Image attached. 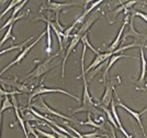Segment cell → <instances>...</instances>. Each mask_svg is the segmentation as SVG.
Segmentation results:
<instances>
[{
    "label": "cell",
    "instance_id": "cell-34",
    "mask_svg": "<svg viewBox=\"0 0 147 138\" xmlns=\"http://www.w3.org/2000/svg\"><path fill=\"white\" fill-rule=\"evenodd\" d=\"M143 3H144V5H145V6H147V2H143Z\"/></svg>",
    "mask_w": 147,
    "mask_h": 138
},
{
    "label": "cell",
    "instance_id": "cell-26",
    "mask_svg": "<svg viewBox=\"0 0 147 138\" xmlns=\"http://www.w3.org/2000/svg\"><path fill=\"white\" fill-rule=\"evenodd\" d=\"M51 27L46 22V34H47V48H46V53L47 54H51V51H52V36H51Z\"/></svg>",
    "mask_w": 147,
    "mask_h": 138
},
{
    "label": "cell",
    "instance_id": "cell-32",
    "mask_svg": "<svg viewBox=\"0 0 147 138\" xmlns=\"http://www.w3.org/2000/svg\"><path fill=\"white\" fill-rule=\"evenodd\" d=\"M146 113H147V107H146V108H144V109H143V111H142V112L140 114H141L142 116H143V115H145Z\"/></svg>",
    "mask_w": 147,
    "mask_h": 138
},
{
    "label": "cell",
    "instance_id": "cell-24",
    "mask_svg": "<svg viewBox=\"0 0 147 138\" xmlns=\"http://www.w3.org/2000/svg\"><path fill=\"white\" fill-rule=\"evenodd\" d=\"M100 108H102V111H103L104 114L107 115V118H108V120H109V123H110L111 125L113 126L114 128H119V127H117V122H115L114 118H113V116H112V113H111L110 109H109L108 107H103V106H100Z\"/></svg>",
    "mask_w": 147,
    "mask_h": 138
},
{
    "label": "cell",
    "instance_id": "cell-19",
    "mask_svg": "<svg viewBox=\"0 0 147 138\" xmlns=\"http://www.w3.org/2000/svg\"><path fill=\"white\" fill-rule=\"evenodd\" d=\"M121 3V6L119 7V8H117L114 11H113V16H117V13H120L121 11H129L131 10V8L133 6H135L136 3H137V1H129V2H120Z\"/></svg>",
    "mask_w": 147,
    "mask_h": 138
},
{
    "label": "cell",
    "instance_id": "cell-7",
    "mask_svg": "<svg viewBox=\"0 0 147 138\" xmlns=\"http://www.w3.org/2000/svg\"><path fill=\"white\" fill-rule=\"evenodd\" d=\"M114 84L115 82L113 81L109 82L105 86V91L104 94L102 96V98L100 100V103L97 104V106H103V107H109V105H111V102L113 100V93H114Z\"/></svg>",
    "mask_w": 147,
    "mask_h": 138
},
{
    "label": "cell",
    "instance_id": "cell-4",
    "mask_svg": "<svg viewBox=\"0 0 147 138\" xmlns=\"http://www.w3.org/2000/svg\"><path fill=\"white\" fill-rule=\"evenodd\" d=\"M45 34H46V31L42 32V33H41V34L38 36V38H37L36 40L34 41V42H32V43H31L30 45H28V46H25L24 49H23V50L21 51V52H20V53H19V54H18V57H16V59L13 60L12 62H10V63H9V64L7 65L6 68H5V69H3V70H2V71H1V72H0V76L2 75L3 73H6L7 71H8V70H9V69H10L11 66H13V65H17V64H19V63L21 62V61H22V60H23V59H24V57H26V55H28V53H29V52H30V51L32 50V49H33V48H34V46H35V45H36V44L38 43V42H40V41H41V39L43 38L44 36H45Z\"/></svg>",
    "mask_w": 147,
    "mask_h": 138
},
{
    "label": "cell",
    "instance_id": "cell-8",
    "mask_svg": "<svg viewBox=\"0 0 147 138\" xmlns=\"http://www.w3.org/2000/svg\"><path fill=\"white\" fill-rule=\"evenodd\" d=\"M100 16H101V13H100V10H99V9L98 10H96L94 12H92L91 14H89V16H88V19L81 25V27L79 28V30L77 31V34H79V36L82 37L85 33H87L88 30L90 29V27L98 20V18L100 17Z\"/></svg>",
    "mask_w": 147,
    "mask_h": 138
},
{
    "label": "cell",
    "instance_id": "cell-33",
    "mask_svg": "<svg viewBox=\"0 0 147 138\" xmlns=\"http://www.w3.org/2000/svg\"><path fill=\"white\" fill-rule=\"evenodd\" d=\"M145 87H147V77H146V84H145Z\"/></svg>",
    "mask_w": 147,
    "mask_h": 138
},
{
    "label": "cell",
    "instance_id": "cell-11",
    "mask_svg": "<svg viewBox=\"0 0 147 138\" xmlns=\"http://www.w3.org/2000/svg\"><path fill=\"white\" fill-rule=\"evenodd\" d=\"M117 95V94H115ZM117 105L120 107H122L123 109H125L126 112H129L133 117H134L135 119H136V122L138 123V125H140V127H141V129H142V133H143V135H144V137L147 138V135H146V133H145V129H144V126H143V124H142V115L140 113H137V112H135V111H133V109H131L129 106H126L125 104H123L122 102L120 100V98L117 97Z\"/></svg>",
    "mask_w": 147,
    "mask_h": 138
},
{
    "label": "cell",
    "instance_id": "cell-12",
    "mask_svg": "<svg viewBox=\"0 0 147 138\" xmlns=\"http://www.w3.org/2000/svg\"><path fill=\"white\" fill-rule=\"evenodd\" d=\"M77 3L74 2H53V1H47L46 2V9L49 11H54L56 14H59L63 9L68 8V7L75 6Z\"/></svg>",
    "mask_w": 147,
    "mask_h": 138
},
{
    "label": "cell",
    "instance_id": "cell-21",
    "mask_svg": "<svg viewBox=\"0 0 147 138\" xmlns=\"http://www.w3.org/2000/svg\"><path fill=\"white\" fill-rule=\"evenodd\" d=\"M1 82L2 83H6V84H9V85H12V86H16L21 93L30 92V88L28 87L26 85H24V84H19L17 82H11V81H8V80H1Z\"/></svg>",
    "mask_w": 147,
    "mask_h": 138
},
{
    "label": "cell",
    "instance_id": "cell-15",
    "mask_svg": "<svg viewBox=\"0 0 147 138\" xmlns=\"http://www.w3.org/2000/svg\"><path fill=\"white\" fill-rule=\"evenodd\" d=\"M122 57H129V59H135L134 57H131V55H126V54H113L112 57H110V60H109V63H108V65H107V68L104 70L103 72V76H102V82L105 83L107 81V76H108V73H109V71L110 69L113 66V64L119 61L120 59H122Z\"/></svg>",
    "mask_w": 147,
    "mask_h": 138
},
{
    "label": "cell",
    "instance_id": "cell-3",
    "mask_svg": "<svg viewBox=\"0 0 147 138\" xmlns=\"http://www.w3.org/2000/svg\"><path fill=\"white\" fill-rule=\"evenodd\" d=\"M44 80H45V79L43 77L42 81H41L40 86H37V87L32 89V93H31L30 97H29V106H31V102H32V100H33L34 97H36L37 95L47 94V93H61V94H65V95H67V96H69V97L74 98L76 102H80L79 97H77L76 95L71 94V93H69V92L65 91V89H61V88H49V87L44 86Z\"/></svg>",
    "mask_w": 147,
    "mask_h": 138
},
{
    "label": "cell",
    "instance_id": "cell-18",
    "mask_svg": "<svg viewBox=\"0 0 147 138\" xmlns=\"http://www.w3.org/2000/svg\"><path fill=\"white\" fill-rule=\"evenodd\" d=\"M129 37H133V38H141L143 37V34L140 33L138 31H136L134 28V17L131 14L129 17V31L126 32L124 36H123V41L126 38H129Z\"/></svg>",
    "mask_w": 147,
    "mask_h": 138
},
{
    "label": "cell",
    "instance_id": "cell-1",
    "mask_svg": "<svg viewBox=\"0 0 147 138\" xmlns=\"http://www.w3.org/2000/svg\"><path fill=\"white\" fill-rule=\"evenodd\" d=\"M84 49H82V55H81V61H80V65H81V77H82V82H84V94H82V104L81 106L76 108V109H70V112L73 114L81 113V112H87L90 114H96V115H101V113L97 108V104L93 102V98L91 95L89 94V89H88V82L86 79V70H85V55H86L87 46L85 44Z\"/></svg>",
    "mask_w": 147,
    "mask_h": 138
},
{
    "label": "cell",
    "instance_id": "cell-29",
    "mask_svg": "<svg viewBox=\"0 0 147 138\" xmlns=\"http://www.w3.org/2000/svg\"><path fill=\"white\" fill-rule=\"evenodd\" d=\"M133 17H140V18H142L143 20H145V22L147 23V13H144L142 12V11H132V13H131ZM147 39V32H146V36L144 37V43H145V41H146Z\"/></svg>",
    "mask_w": 147,
    "mask_h": 138
},
{
    "label": "cell",
    "instance_id": "cell-25",
    "mask_svg": "<svg viewBox=\"0 0 147 138\" xmlns=\"http://www.w3.org/2000/svg\"><path fill=\"white\" fill-rule=\"evenodd\" d=\"M9 108H13V103L10 100L9 96H5L3 97V102H2V105H1V108H0V112L3 113L5 111L9 109Z\"/></svg>",
    "mask_w": 147,
    "mask_h": 138
},
{
    "label": "cell",
    "instance_id": "cell-14",
    "mask_svg": "<svg viewBox=\"0 0 147 138\" xmlns=\"http://www.w3.org/2000/svg\"><path fill=\"white\" fill-rule=\"evenodd\" d=\"M36 20H42V21H44V22H47L49 25V27H51V29L53 30V31L55 32L56 34V38H57V40H58V44H59V52H61L63 51V49H64V42H63V37H64V33L63 32H61L58 29H57V27H56L55 22H52L51 20L46 19L45 17H41V18H37Z\"/></svg>",
    "mask_w": 147,
    "mask_h": 138
},
{
    "label": "cell",
    "instance_id": "cell-27",
    "mask_svg": "<svg viewBox=\"0 0 147 138\" xmlns=\"http://www.w3.org/2000/svg\"><path fill=\"white\" fill-rule=\"evenodd\" d=\"M80 41L82 42V44H85L87 48H89V49H90V50H91L92 52L96 54V55H97V54H99L98 51H97L94 48H93V46H92L91 43H90V42H89V40H88V32H87V33H85V34L81 37V40H80Z\"/></svg>",
    "mask_w": 147,
    "mask_h": 138
},
{
    "label": "cell",
    "instance_id": "cell-5",
    "mask_svg": "<svg viewBox=\"0 0 147 138\" xmlns=\"http://www.w3.org/2000/svg\"><path fill=\"white\" fill-rule=\"evenodd\" d=\"M33 106L36 108L37 112H42L44 114H47V115H54L56 117H59L61 119H65V120H70V122H75V123H77V120H75L74 118H70V117H68V116H65V115H63L61 114L59 112H57V111H54L53 108H51V107L45 103V100L43 98H41V106H38V105H33Z\"/></svg>",
    "mask_w": 147,
    "mask_h": 138
},
{
    "label": "cell",
    "instance_id": "cell-2",
    "mask_svg": "<svg viewBox=\"0 0 147 138\" xmlns=\"http://www.w3.org/2000/svg\"><path fill=\"white\" fill-rule=\"evenodd\" d=\"M61 55V52L56 53L55 55H52V57H49L45 61L38 63L36 65V68L33 70L31 73H29L26 76H24V80H28V79H38L41 76H44L49 71L53 70L55 68V63H54V60L56 57H58Z\"/></svg>",
    "mask_w": 147,
    "mask_h": 138
},
{
    "label": "cell",
    "instance_id": "cell-13",
    "mask_svg": "<svg viewBox=\"0 0 147 138\" xmlns=\"http://www.w3.org/2000/svg\"><path fill=\"white\" fill-rule=\"evenodd\" d=\"M141 64H142V70H141V76L140 80L137 82V88L140 86L144 85V82L146 80V74H147V61L145 59V53H144V46H141Z\"/></svg>",
    "mask_w": 147,
    "mask_h": 138
},
{
    "label": "cell",
    "instance_id": "cell-30",
    "mask_svg": "<svg viewBox=\"0 0 147 138\" xmlns=\"http://www.w3.org/2000/svg\"><path fill=\"white\" fill-rule=\"evenodd\" d=\"M25 3H26V1H25V0H23V1H21V3H19L17 7H14L13 12H12V14H11V17H10V18H16V17L18 16V13L22 10V8L25 6Z\"/></svg>",
    "mask_w": 147,
    "mask_h": 138
},
{
    "label": "cell",
    "instance_id": "cell-6",
    "mask_svg": "<svg viewBox=\"0 0 147 138\" xmlns=\"http://www.w3.org/2000/svg\"><path fill=\"white\" fill-rule=\"evenodd\" d=\"M80 40H81V36H79V34L75 33V34L71 36V40H70V42L68 44L67 50H66V54H65V57L63 59V62H61V79H64V76H65V64H66V61H67L68 57H69L70 53L75 50V48H76L77 44L80 42Z\"/></svg>",
    "mask_w": 147,
    "mask_h": 138
},
{
    "label": "cell",
    "instance_id": "cell-9",
    "mask_svg": "<svg viewBox=\"0 0 147 138\" xmlns=\"http://www.w3.org/2000/svg\"><path fill=\"white\" fill-rule=\"evenodd\" d=\"M129 17H131L129 14H125L122 27H121L120 31H119V33H117V38H115V40H114V41H113V42L111 43L110 46L108 48V52H114V51H115L117 49V48H119V45H120V43H121V39H122L123 32H124V29H125V27H126L127 22H129Z\"/></svg>",
    "mask_w": 147,
    "mask_h": 138
},
{
    "label": "cell",
    "instance_id": "cell-31",
    "mask_svg": "<svg viewBox=\"0 0 147 138\" xmlns=\"http://www.w3.org/2000/svg\"><path fill=\"white\" fill-rule=\"evenodd\" d=\"M64 124H65V126H67V128L69 129V130H71L75 135H77V137H78V138H85V137H84V135H82L81 133H79L77 129H75V128H74V127H71L70 125H68V123H65V122H64Z\"/></svg>",
    "mask_w": 147,
    "mask_h": 138
},
{
    "label": "cell",
    "instance_id": "cell-20",
    "mask_svg": "<svg viewBox=\"0 0 147 138\" xmlns=\"http://www.w3.org/2000/svg\"><path fill=\"white\" fill-rule=\"evenodd\" d=\"M31 40H33V37H31V38H29L28 40H25L24 42H22L21 44L9 46V48H7V49H5V50H0V55H2V54H5V53H8V52H10V51H12V50H21L22 51L25 48V45L29 43Z\"/></svg>",
    "mask_w": 147,
    "mask_h": 138
},
{
    "label": "cell",
    "instance_id": "cell-17",
    "mask_svg": "<svg viewBox=\"0 0 147 138\" xmlns=\"http://www.w3.org/2000/svg\"><path fill=\"white\" fill-rule=\"evenodd\" d=\"M77 123L81 126H91L93 128H97V129H100V130H102V132H107L105 130V128H104V124L103 123H96L93 119H91V114L88 113L87 115V122H79V120H77Z\"/></svg>",
    "mask_w": 147,
    "mask_h": 138
},
{
    "label": "cell",
    "instance_id": "cell-23",
    "mask_svg": "<svg viewBox=\"0 0 147 138\" xmlns=\"http://www.w3.org/2000/svg\"><path fill=\"white\" fill-rule=\"evenodd\" d=\"M12 29H13V25H10V27L7 29V32L3 34L2 39L0 40V48H1V46H2V44L5 43L7 40H9V39H12L13 41L16 40V37H13V34H12Z\"/></svg>",
    "mask_w": 147,
    "mask_h": 138
},
{
    "label": "cell",
    "instance_id": "cell-10",
    "mask_svg": "<svg viewBox=\"0 0 147 138\" xmlns=\"http://www.w3.org/2000/svg\"><path fill=\"white\" fill-rule=\"evenodd\" d=\"M112 55H113V52H104V53H99V54H97L96 57H94V60H93V62L87 68L86 73L90 72L91 70L96 69V68H98L100 64L104 63L107 60H109V57H111Z\"/></svg>",
    "mask_w": 147,
    "mask_h": 138
},
{
    "label": "cell",
    "instance_id": "cell-22",
    "mask_svg": "<svg viewBox=\"0 0 147 138\" xmlns=\"http://www.w3.org/2000/svg\"><path fill=\"white\" fill-rule=\"evenodd\" d=\"M25 16H26V13H21V14H18L16 18H9V19L7 20V22L5 23V25H2L1 28H0V32L2 31L3 29H6V28H9L10 25H14L17 21H18L19 19H21V18H24Z\"/></svg>",
    "mask_w": 147,
    "mask_h": 138
},
{
    "label": "cell",
    "instance_id": "cell-28",
    "mask_svg": "<svg viewBox=\"0 0 147 138\" xmlns=\"http://www.w3.org/2000/svg\"><path fill=\"white\" fill-rule=\"evenodd\" d=\"M19 3H21V1H11L9 5H8V7L6 8V10L3 11V12H1L0 13V20L3 18V16H6L7 13L9 12L11 9H14V7H17L19 5Z\"/></svg>",
    "mask_w": 147,
    "mask_h": 138
},
{
    "label": "cell",
    "instance_id": "cell-16",
    "mask_svg": "<svg viewBox=\"0 0 147 138\" xmlns=\"http://www.w3.org/2000/svg\"><path fill=\"white\" fill-rule=\"evenodd\" d=\"M102 2H103L102 0H99V1H96V2H91V3H90V6L87 7L86 9H84V13H82L80 17H78V18L76 19V21H75V22H76L77 25H79V23H82V21L86 19L87 17H88V16H89V14L92 12V10H94V9H96V8H97L98 6H100Z\"/></svg>",
    "mask_w": 147,
    "mask_h": 138
}]
</instances>
